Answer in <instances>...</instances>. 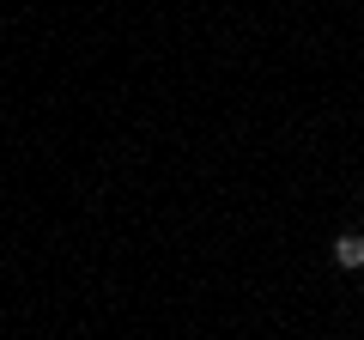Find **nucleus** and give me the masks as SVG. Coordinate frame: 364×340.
I'll return each instance as SVG.
<instances>
[{"label":"nucleus","mask_w":364,"mask_h":340,"mask_svg":"<svg viewBox=\"0 0 364 340\" xmlns=\"http://www.w3.org/2000/svg\"><path fill=\"white\" fill-rule=\"evenodd\" d=\"M334 262H340V267H364V237H358V231L334 237Z\"/></svg>","instance_id":"obj_1"}]
</instances>
